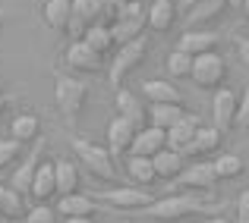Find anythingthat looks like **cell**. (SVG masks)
Here are the masks:
<instances>
[{"label":"cell","instance_id":"obj_28","mask_svg":"<svg viewBox=\"0 0 249 223\" xmlns=\"http://www.w3.org/2000/svg\"><path fill=\"white\" fill-rule=\"evenodd\" d=\"M186 116V110L177 107V104H152L148 107V126H158V129H174L177 123Z\"/></svg>","mask_w":249,"mask_h":223},{"label":"cell","instance_id":"obj_20","mask_svg":"<svg viewBox=\"0 0 249 223\" xmlns=\"http://www.w3.org/2000/svg\"><path fill=\"white\" fill-rule=\"evenodd\" d=\"M221 142H224V132H221L218 126H199V132H196V142L189 145V151L183 157H212L214 151L221 148Z\"/></svg>","mask_w":249,"mask_h":223},{"label":"cell","instance_id":"obj_38","mask_svg":"<svg viewBox=\"0 0 249 223\" xmlns=\"http://www.w3.org/2000/svg\"><path fill=\"white\" fill-rule=\"evenodd\" d=\"M196 3H202V0H180V3H177V10H186V13H189Z\"/></svg>","mask_w":249,"mask_h":223},{"label":"cell","instance_id":"obj_13","mask_svg":"<svg viewBox=\"0 0 249 223\" xmlns=\"http://www.w3.org/2000/svg\"><path fill=\"white\" fill-rule=\"evenodd\" d=\"M114 107H117V116L129 120L136 129H145L148 126V110H145V104L139 101V95L120 88V91H117V97H114Z\"/></svg>","mask_w":249,"mask_h":223},{"label":"cell","instance_id":"obj_15","mask_svg":"<svg viewBox=\"0 0 249 223\" xmlns=\"http://www.w3.org/2000/svg\"><path fill=\"white\" fill-rule=\"evenodd\" d=\"M54 195H57V167L54 160H41L35 182H32V198H35V205H48Z\"/></svg>","mask_w":249,"mask_h":223},{"label":"cell","instance_id":"obj_1","mask_svg":"<svg viewBox=\"0 0 249 223\" xmlns=\"http://www.w3.org/2000/svg\"><path fill=\"white\" fill-rule=\"evenodd\" d=\"M221 205L202 201L193 192H170L164 198H158L155 205H148L145 211H139L142 217L155 220V223H180L186 217H218Z\"/></svg>","mask_w":249,"mask_h":223},{"label":"cell","instance_id":"obj_2","mask_svg":"<svg viewBox=\"0 0 249 223\" xmlns=\"http://www.w3.org/2000/svg\"><path fill=\"white\" fill-rule=\"evenodd\" d=\"M73 151H76V160H79L95 179L117 182V160L107 148L95 145V142H89V139H73Z\"/></svg>","mask_w":249,"mask_h":223},{"label":"cell","instance_id":"obj_17","mask_svg":"<svg viewBox=\"0 0 249 223\" xmlns=\"http://www.w3.org/2000/svg\"><path fill=\"white\" fill-rule=\"evenodd\" d=\"M164 148H167V132H164V129L145 126V129H139V132H136L133 154H139V157H155V154H161Z\"/></svg>","mask_w":249,"mask_h":223},{"label":"cell","instance_id":"obj_22","mask_svg":"<svg viewBox=\"0 0 249 223\" xmlns=\"http://www.w3.org/2000/svg\"><path fill=\"white\" fill-rule=\"evenodd\" d=\"M123 163H126V176L136 182V186L148 189V186H155V182H158V170H155V160H152V157L129 154Z\"/></svg>","mask_w":249,"mask_h":223},{"label":"cell","instance_id":"obj_32","mask_svg":"<svg viewBox=\"0 0 249 223\" xmlns=\"http://www.w3.org/2000/svg\"><path fill=\"white\" fill-rule=\"evenodd\" d=\"M22 160V142L16 139H0V173H3L10 163Z\"/></svg>","mask_w":249,"mask_h":223},{"label":"cell","instance_id":"obj_7","mask_svg":"<svg viewBox=\"0 0 249 223\" xmlns=\"http://www.w3.org/2000/svg\"><path fill=\"white\" fill-rule=\"evenodd\" d=\"M196 82V88H202V91H218L221 85H224V79H227V60L214 50V54H202V57H196V63H193V76H189Z\"/></svg>","mask_w":249,"mask_h":223},{"label":"cell","instance_id":"obj_5","mask_svg":"<svg viewBox=\"0 0 249 223\" xmlns=\"http://www.w3.org/2000/svg\"><path fill=\"white\" fill-rule=\"evenodd\" d=\"M98 201H107L114 211H123V214H139L145 211L148 205H155V195L148 189H139V186H120V189H101L95 192Z\"/></svg>","mask_w":249,"mask_h":223},{"label":"cell","instance_id":"obj_29","mask_svg":"<svg viewBox=\"0 0 249 223\" xmlns=\"http://www.w3.org/2000/svg\"><path fill=\"white\" fill-rule=\"evenodd\" d=\"M82 41L89 44V48L95 50L98 57L110 54V50L117 48L114 35H110V25H101V22H98V25H91V29H89V32H85V35H82Z\"/></svg>","mask_w":249,"mask_h":223},{"label":"cell","instance_id":"obj_14","mask_svg":"<svg viewBox=\"0 0 249 223\" xmlns=\"http://www.w3.org/2000/svg\"><path fill=\"white\" fill-rule=\"evenodd\" d=\"M67 66L73 69V73L91 76V73H98V69L104 66V60L85 41H70V48H67Z\"/></svg>","mask_w":249,"mask_h":223},{"label":"cell","instance_id":"obj_39","mask_svg":"<svg viewBox=\"0 0 249 223\" xmlns=\"http://www.w3.org/2000/svg\"><path fill=\"white\" fill-rule=\"evenodd\" d=\"M199 223H231V220H227L224 214H218V217H202Z\"/></svg>","mask_w":249,"mask_h":223},{"label":"cell","instance_id":"obj_42","mask_svg":"<svg viewBox=\"0 0 249 223\" xmlns=\"http://www.w3.org/2000/svg\"><path fill=\"white\" fill-rule=\"evenodd\" d=\"M3 22H6V13H3V10H0V29H3Z\"/></svg>","mask_w":249,"mask_h":223},{"label":"cell","instance_id":"obj_26","mask_svg":"<svg viewBox=\"0 0 249 223\" xmlns=\"http://www.w3.org/2000/svg\"><path fill=\"white\" fill-rule=\"evenodd\" d=\"M174 22H177V3H170V0H152V6H148V29L170 32Z\"/></svg>","mask_w":249,"mask_h":223},{"label":"cell","instance_id":"obj_37","mask_svg":"<svg viewBox=\"0 0 249 223\" xmlns=\"http://www.w3.org/2000/svg\"><path fill=\"white\" fill-rule=\"evenodd\" d=\"M6 201H10V186L0 182V217H3V211H6Z\"/></svg>","mask_w":249,"mask_h":223},{"label":"cell","instance_id":"obj_43","mask_svg":"<svg viewBox=\"0 0 249 223\" xmlns=\"http://www.w3.org/2000/svg\"><path fill=\"white\" fill-rule=\"evenodd\" d=\"M243 13H246V19H249V0H246V3H243Z\"/></svg>","mask_w":249,"mask_h":223},{"label":"cell","instance_id":"obj_10","mask_svg":"<svg viewBox=\"0 0 249 223\" xmlns=\"http://www.w3.org/2000/svg\"><path fill=\"white\" fill-rule=\"evenodd\" d=\"M38 167H41V142H35V148L19 160L16 170H13V176H10V189L13 192H19L22 198H32V182H35Z\"/></svg>","mask_w":249,"mask_h":223},{"label":"cell","instance_id":"obj_6","mask_svg":"<svg viewBox=\"0 0 249 223\" xmlns=\"http://www.w3.org/2000/svg\"><path fill=\"white\" fill-rule=\"evenodd\" d=\"M145 29H148V10L139 3V0H129L126 10L120 13V19L110 25V35H114L117 48H123V44L142 38V35H145Z\"/></svg>","mask_w":249,"mask_h":223},{"label":"cell","instance_id":"obj_23","mask_svg":"<svg viewBox=\"0 0 249 223\" xmlns=\"http://www.w3.org/2000/svg\"><path fill=\"white\" fill-rule=\"evenodd\" d=\"M152 160H155V170H158V179H167V182H177L183 176V170L189 167L186 157L177 154V151H170V148H164L161 154H155Z\"/></svg>","mask_w":249,"mask_h":223},{"label":"cell","instance_id":"obj_16","mask_svg":"<svg viewBox=\"0 0 249 223\" xmlns=\"http://www.w3.org/2000/svg\"><path fill=\"white\" fill-rule=\"evenodd\" d=\"M95 211H98V198L82 195V192L63 195V198L57 201V214H60L63 220H70V217H95Z\"/></svg>","mask_w":249,"mask_h":223},{"label":"cell","instance_id":"obj_19","mask_svg":"<svg viewBox=\"0 0 249 223\" xmlns=\"http://www.w3.org/2000/svg\"><path fill=\"white\" fill-rule=\"evenodd\" d=\"M41 19L48 29L54 32H70V22H73V0H44Z\"/></svg>","mask_w":249,"mask_h":223},{"label":"cell","instance_id":"obj_31","mask_svg":"<svg viewBox=\"0 0 249 223\" xmlns=\"http://www.w3.org/2000/svg\"><path fill=\"white\" fill-rule=\"evenodd\" d=\"M212 167H214V176H218V182L240 179V176H243V160H240L237 154H221V157H214Z\"/></svg>","mask_w":249,"mask_h":223},{"label":"cell","instance_id":"obj_4","mask_svg":"<svg viewBox=\"0 0 249 223\" xmlns=\"http://www.w3.org/2000/svg\"><path fill=\"white\" fill-rule=\"evenodd\" d=\"M54 101H57V110L63 113V120L76 123V116L82 113L85 101H89V85L79 82V79H73V76H57Z\"/></svg>","mask_w":249,"mask_h":223},{"label":"cell","instance_id":"obj_35","mask_svg":"<svg viewBox=\"0 0 249 223\" xmlns=\"http://www.w3.org/2000/svg\"><path fill=\"white\" fill-rule=\"evenodd\" d=\"M237 223H249V189H243L237 198Z\"/></svg>","mask_w":249,"mask_h":223},{"label":"cell","instance_id":"obj_21","mask_svg":"<svg viewBox=\"0 0 249 223\" xmlns=\"http://www.w3.org/2000/svg\"><path fill=\"white\" fill-rule=\"evenodd\" d=\"M142 97H145L148 104H177V107H183L180 88L164 82V79H148V82L142 85Z\"/></svg>","mask_w":249,"mask_h":223},{"label":"cell","instance_id":"obj_27","mask_svg":"<svg viewBox=\"0 0 249 223\" xmlns=\"http://www.w3.org/2000/svg\"><path fill=\"white\" fill-rule=\"evenodd\" d=\"M54 167H57V198L79 192V167L67 157H57Z\"/></svg>","mask_w":249,"mask_h":223},{"label":"cell","instance_id":"obj_3","mask_svg":"<svg viewBox=\"0 0 249 223\" xmlns=\"http://www.w3.org/2000/svg\"><path fill=\"white\" fill-rule=\"evenodd\" d=\"M145 54H148V38H145V35L136 38V41H129V44H123V48H117V50H114V60H110V66H107V82H110V88L120 91V85L126 82V76L133 73V69L139 66L142 60H145Z\"/></svg>","mask_w":249,"mask_h":223},{"label":"cell","instance_id":"obj_12","mask_svg":"<svg viewBox=\"0 0 249 223\" xmlns=\"http://www.w3.org/2000/svg\"><path fill=\"white\" fill-rule=\"evenodd\" d=\"M218 41H221V35L212 32V29H189V32L180 35V44H177V48L193 54V57H202V54H214V50H218Z\"/></svg>","mask_w":249,"mask_h":223},{"label":"cell","instance_id":"obj_11","mask_svg":"<svg viewBox=\"0 0 249 223\" xmlns=\"http://www.w3.org/2000/svg\"><path fill=\"white\" fill-rule=\"evenodd\" d=\"M218 186V176H214V167L212 160H193L186 170H183V176L177 179V189H186V192H212V189Z\"/></svg>","mask_w":249,"mask_h":223},{"label":"cell","instance_id":"obj_24","mask_svg":"<svg viewBox=\"0 0 249 223\" xmlns=\"http://www.w3.org/2000/svg\"><path fill=\"white\" fill-rule=\"evenodd\" d=\"M224 10H227L224 0H202V3H196L193 10L186 13V32L189 29H202V25L214 22V19H218Z\"/></svg>","mask_w":249,"mask_h":223},{"label":"cell","instance_id":"obj_40","mask_svg":"<svg viewBox=\"0 0 249 223\" xmlns=\"http://www.w3.org/2000/svg\"><path fill=\"white\" fill-rule=\"evenodd\" d=\"M243 3H246V0H224L227 10H243Z\"/></svg>","mask_w":249,"mask_h":223},{"label":"cell","instance_id":"obj_25","mask_svg":"<svg viewBox=\"0 0 249 223\" xmlns=\"http://www.w3.org/2000/svg\"><path fill=\"white\" fill-rule=\"evenodd\" d=\"M10 139H16V142H41V120H38L35 113H19V116H13V123H10Z\"/></svg>","mask_w":249,"mask_h":223},{"label":"cell","instance_id":"obj_33","mask_svg":"<svg viewBox=\"0 0 249 223\" xmlns=\"http://www.w3.org/2000/svg\"><path fill=\"white\" fill-rule=\"evenodd\" d=\"M22 223H60V214L51 205H32L29 214L22 217Z\"/></svg>","mask_w":249,"mask_h":223},{"label":"cell","instance_id":"obj_34","mask_svg":"<svg viewBox=\"0 0 249 223\" xmlns=\"http://www.w3.org/2000/svg\"><path fill=\"white\" fill-rule=\"evenodd\" d=\"M237 126L249 129V88L240 95V113H237Z\"/></svg>","mask_w":249,"mask_h":223},{"label":"cell","instance_id":"obj_9","mask_svg":"<svg viewBox=\"0 0 249 223\" xmlns=\"http://www.w3.org/2000/svg\"><path fill=\"white\" fill-rule=\"evenodd\" d=\"M136 132H139V129L129 120H123V116H114V120L107 123V151L114 154V160H126V157L133 154Z\"/></svg>","mask_w":249,"mask_h":223},{"label":"cell","instance_id":"obj_30","mask_svg":"<svg viewBox=\"0 0 249 223\" xmlns=\"http://www.w3.org/2000/svg\"><path fill=\"white\" fill-rule=\"evenodd\" d=\"M193 63H196L193 54H186V50L177 48V50H170V54H167L164 69H167L170 79H186V76H193Z\"/></svg>","mask_w":249,"mask_h":223},{"label":"cell","instance_id":"obj_18","mask_svg":"<svg viewBox=\"0 0 249 223\" xmlns=\"http://www.w3.org/2000/svg\"><path fill=\"white\" fill-rule=\"evenodd\" d=\"M196 132H199V120L186 113L174 129H167V148L177 151V154H186L189 145L196 142Z\"/></svg>","mask_w":249,"mask_h":223},{"label":"cell","instance_id":"obj_8","mask_svg":"<svg viewBox=\"0 0 249 223\" xmlns=\"http://www.w3.org/2000/svg\"><path fill=\"white\" fill-rule=\"evenodd\" d=\"M237 113H240V97L231 88H218L212 95V126H218L221 132H231L237 126Z\"/></svg>","mask_w":249,"mask_h":223},{"label":"cell","instance_id":"obj_36","mask_svg":"<svg viewBox=\"0 0 249 223\" xmlns=\"http://www.w3.org/2000/svg\"><path fill=\"white\" fill-rule=\"evenodd\" d=\"M237 54H240V63L249 73V38H237Z\"/></svg>","mask_w":249,"mask_h":223},{"label":"cell","instance_id":"obj_41","mask_svg":"<svg viewBox=\"0 0 249 223\" xmlns=\"http://www.w3.org/2000/svg\"><path fill=\"white\" fill-rule=\"evenodd\" d=\"M3 110H6V95L0 91V113H3Z\"/></svg>","mask_w":249,"mask_h":223}]
</instances>
